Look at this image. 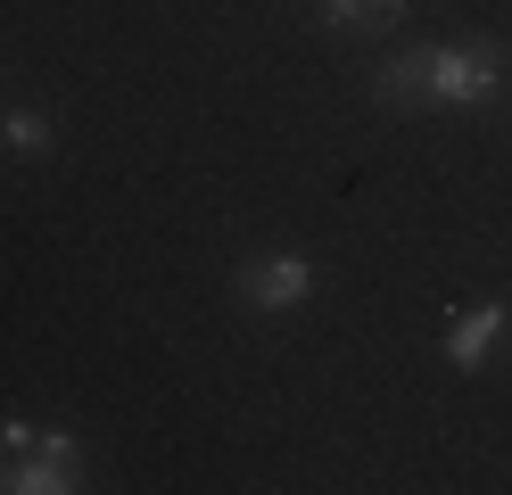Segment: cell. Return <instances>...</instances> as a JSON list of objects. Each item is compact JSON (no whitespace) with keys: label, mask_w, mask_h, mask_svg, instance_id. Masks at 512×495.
Returning <instances> with one entry per match:
<instances>
[{"label":"cell","mask_w":512,"mask_h":495,"mask_svg":"<svg viewBox=\"0 0 512 495\" xmlns=\"http://www.w3.org/2000/svg\"><path fill=\"white\" fill-rule=\"evenodd\" d=\"M0 487H9V471H0Z\"/></svg>","instance_id":"obj_8"},{"label":"cell","mask_w":512,"mask_h":495,"mask_svg":"<svg viewBox=\"0 0 512 495\" xmlns=\"http://www.w3.org/2000/svg\"><path fill=\"white\" fill-rule=\"evenodd\" d=\"M496 91H504L496 42H446V50H430V99H446V108H488Z\"/></svg>","instance_id":"obj_1"},{"label":"cell","mask_w":512,"mask_h":495,"mask_svg":"<svg viewBox=\"0 0 512 495\" xmlns=\"http://www.w3.org/2000/svg\"><path fill=\"white\" fill-rule=\"evenodd\" d=\"M67 487H83V462H58L42 446H25V462L9 471V495H67Z\"/></svg>","instance_id":"obj_4"},{"label":"cell","mask_w":512,"mask_h":495,"mask_svg":"<svg viewBox=\"0 0 512 495\" xmlns=\"http://www.w3.org/2000/svg\"><path fill=\"white\" fill-rule=\"evenodd\" d=\"M504 330H512V306H504V297L471 306L463 322H446V363H455V372H479V363H488V347L504 339Z\"/></svg>","instance_id":"obj_3"},{"label":"cell","mask_w":512,"mask_h":495,"mask_svg":"<svg viewBox=\"0 0 512 495\" xmlns=\"http://www.w3.org/2000/svg\"><path fill=\"white\" fill-rule=\"evenodd\" d=\"M0 141H9V157H50V141H58V116H42V108H17L9 124H0Z\"/></svg>","instance_id":"obj_6"},{"label":"cell","mask_w":512,"mask_h":495,"mask_svg":"<svg viewBox=\"0 0 512 495\" xmlns=\"http://www.w3.org/2000/svg\"><path fill=\"white\" fill-rule=\"evenodd\" d=\"M314 281H323V273H314V256H290V248H281V256H248L240 281H232V297H240L248 314H290V306L314 297Z\"/></svg>","instance_id":"obj_2"},{"label":"cell","mask_w":512,"mask_h":495,"mask_svg":"<svg viewBox=\"0 0 512 495\" xmlns=\"http://www.w3.org/2000/svg\"><path fill=\"white\" fill-rule=\"evenodd\" d=\"M323 17H331L339 33H372V25H397L405 0H323Z\"/></svg>","instance_id":"obj_7"},{"label":"cell","mask_w":512,"mask_h":495,"mask_svg":"<svg viewBox=\"0 0 512 495\" xmlns=\"http://www.w3.org/2000/svg\"><path fill=\"white\" fill-rule=\"evenodd\" d=\"M372 91L389 99V108H413V99H430V50H405V58H389Z\"/></svg>","instance_id":"obj_5"}]
</instances>
